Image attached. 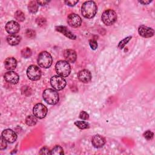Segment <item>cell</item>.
<instances>
[{
	"mask_svg": "<svg viewBox=\"0 0 155 155\" xmlns=\"http://www.w3.org/2000/svg\"><path fill=\"white\" fill-rule=\"evenodd\" d=\"M42 96L45 102L50 105H55L59 102V94L53 89H45L43 92Z\"/></svg>",
	"mask_w": 155,
	"mask_h": 155,
	"instance_id": "2",
	"label": "cell"
},
{
	"mask_svg": "<svg viewBox=\"0 0 155 155\" xmlns=\"http://www.w3.org/2000/svg\"><path fill=\"white\" fill-rule=\"evenodd\" d=\"M78 78L80 81L84 83H88L91 79V74L88 70H82L78 73Z\"/></svg>",
	"mask_w": 155,
	"mask_h": 155,
	"instance_id": "14",
	"label": "cell"
},
{
	"mask_svg": "<svg viewBox=\"0 0 155 155\" xmlns=\"http://www.w3.org/2000/svg\"><path fill=\"white\" fill-rule=\"evenodd\" d=\"M143 137L147 139V140H151L153 138V136H154V133L151 131L150 130H147L143 134Z\"/></svg>",
	"mask_w": 155,
	"mask_h": 155,
	"instance_id": "28",
	"label": "cell"
},
{
	"mask_svg": "<svg viewBox=\"0 0 155 155\" xmlns=\"http://www.w3.org/2000/svg\"><path fill=\"white\" fill-rule=\"evenodd\" d=\"M55 29L57 31L61 33L70 39H76V36L65 26H56Z\"/></svg>",
	"mask_w": 155,
	"mask_h": 155,
	"instance_id": "17",
	"label": "cell"
},
{
	"mask_svg": "<svg viewBox=\"0 0 155 155\" xmlns=\"http://www.w3.org/2000/svg\"><path fill=\"white\" fill-rule=\"evenodd\" d=\"M138 33L140 35V36L143 38H148L152 37L154 35V30L152 28L142 25L139 27Z\"/></svg>",
	"mask_w": 155,
	"mask_h": 155,
	"instance_id": "11",
	"label": "cell"
},
{
	"mask_svg": "<svg viewBox=\"0 0 155 155\" xmlns=\"http://www.w3.org/2000/svg\"><path fill=\"white\" fill-rule=\"evenodd\" d=\"M89 45L91 48L93 50H96L97 48V42L94 39H91L89 41Z\"/></svg>",
	"mask_w": 155,
	"mask_h": 155,
	"instance_id": "31",
	"label": "cell"
},
{
	"mask_svg": "<svg viewBox=\"0 0 155 155\" xmlns=\"http://www.w3.org/2000/svg\"><path fill=\"white\" fill-rule=\"evenodd\" d=\"M97 12V6L96 3L92 1H85L81 7V13L82 16L88 19L93 18Z\"/></svg>",
	"mask_w": 155,
	"mask_h": 155,
	"instance_id": "1",
	"label": "cell"
},
{
	"mask_svg": "<svg viewBox=\"0 0 155 155\" xmlns=\"http://www.w3.org/2000/svg\"><path fill=\"white\" fill-rule=\"evenodd\" d=\"M78 2V1H65V3L67 5L71 6V7L75 5Z\"/></svg>",
	"mask_w": 155,
	"mask_h": 155,
	"instance_id": "34",
	"label": "cell"
},
{
	"mask_svg": "<svg viewBox=\"0 0 155 155\" xmlns=\"http://www.w3.org/2000/svg\"><path fill=\"white\" fill-rule=\"evenodd\" d=\"M53 59L51 54L47 51H42L38 58V65L44 68H49L52 64Z\"/></svg>",
	"mask_w": 155,
	"mask_h": 155,
	"instance_id": "4",
	"label": "cell"
},
{
	"mask_svg": "<svg viewBox=\"0 0 155 155\" xmlns=\"http://www.w3.org/2000/svg\"><path fill=\"white\" fill-rule=\"evenodd\" d=\"M50 151L51 150H50L48 148L46 147H44L40 150L39 153L40 154H50Z\"/></svg>",
	"mask_w": 155,
	"mask_h": 155,
	"instance_id": "30",
	"label": "cell"
},
{
	"mask_svg": "<svg viewBox=\"0 0 155 155\" xmlns=\"http://www.w3.org/2000/svg\"><path fill=\"white\" fill-rule=\"evenodd\" d=\"M131 36H128L127 38H125V39H124L123 40H122L118 44V47L120 49H122L123 47L128 42V41L131 39Z\"/></svg>",
	"mask_w": 155,
	"mask_h": 155,
	"instance_id": "27",
	"label": "cell"
},
{
	"mask_svg": "<svg viewBox=\"0 0 155 155\" xmlns=\"http://www.w3.org/2000/svg\"><path fill=\"white\" fill-rule=\"evenodd\" d=\"M67 23L70 27L76 28L81 25L82 19L79 15L75 13H71L67 17Z\"/></svg>",
	"mask_w": 155,
	"mask_h": 155,
	"instance_id": "9",
	"label": "cell"
},
{
	"mask_svg": "<svg viewBox=\"0 0 155 155\" xmlns=\"http://www.w3.org/2000/svg\"><path fill=\"white\" fill-rule=\"evenodd\" d=\"M74 125L76 126H77L79 129H81V130L88 128L90 127V125L88 122H87L85 121H81V120L75 121Z\"/></svg>",
	"mask_w": 155,
	"mask_h": 155,
	"instance_id": "22",
	"label": "cell"
},
{
	"mask_svg": "<svg viewBox=\"0 0 155 155\" xmlns=\"http://www.w3.org/2000/svg\"><path fill=\"white\" fill-rule=\"evenodd\" d=\"M21 40V37L16 35H10L7 37V42L11 45H18Z\"/></svg>",
	"mask_w": 155,
	"mask_h": 155,
	"instance_id": "19",
	"label": "cell"
},
{
	"mask_svg": "<svg viewBox=\"0 0 155 155\" xmlns=\"http://www.w3.org/2000/svg\"><path fill=\"white\" fill-rule=\"evenodd\" d=\"M36 22L37 24L41 27H44L47 25V20L44 17H38L36 19Z\"/></svg>",
	"mask_w": 155,
	"mask_h": 155,
	"instance_id": "26",
	"label": "cell"
},
{
	"mask_svg": "<svg viewBox=\"0 0 155 155\" xmlns=\"http://www.w3.org/2000/svg\"><path fill=\"white\" fill-rule=\"evenodd\" d=\"M17 65L16 60L13 57L7 58L4 61V66L5 69L8 70H14Z\"/></svg>",
	"mask_w": 155,
	"mask_h": 155,
	"instance_id": "18",
	"label": "cell"
},
{
	"mask_svg": "<svg viewBox=\"0 0 155 155\" xmlns=\"http://www.w3.org/2000/svg\"><path fill=\"white\" fill-rule=\"evenodd\" d=\"M48 2V1H37V3L41 5H45Z\"/></svg>",
	"mask_w": 155,
	"mask_h": 155,
	"instance_id": "35",
	"label": "cell"
},
{
	"mask_svg": "<svg viewBox=\"0 0 155 155\" xmlns=\"http://www.w3.org/2000/svg\"><path fill=\"white\" fill-rule=\"evenodd\" d=\"M7 141L2 138V137H1V145H0V149L1 150H4L7 147Z\"/></svg>",
	"mask_w": 155,
	"mask_h": 155,
	"instance_id": "33",
	"label": "cell"
},
{
	"mask_svg": "<svg viewBox=\"0 0 155 155\" xmlns=\"http://www.w3.org/2000/svg\"><path fill=\"white\" fill-rule=\"evenodd\" d=\"M15 19L17 21H18L19 22H22V21H24L25 20L24 13L22 11H21L19 10H17L15 13Z\"/></svg>",
	"mask_w": 155,
	"mask_h": 155,
	"instance_id": "24",
	"label": "cell"
},
{
	"mask_svg": "<svg viewBox=\"0 0 155 155\" xmlns=\"http://www.w3.org/2000/svg\"><path fill=\"white\" fill-rule=\"evenodd\" d=\"M101 19L105 25H111L116 21L117 14L113 10L108 9L103 12Z\"/></svg>",
	"mask_w": 155,
	"mask_h": 155,
	"instance_id": "5",
	"label": "cell"
},
{
	"mask_svg": "<svg viewBox=\"0 0 155 155\" xmlns=\"http://www.w3.org/2000/svg\"><path fill=\"white\" fill-rule=\"evenodd\" d=\"M27 74L30 80L38 81L41 76V71L36 65H31L27 70Z\"/></svg>",
	"mask_w": 155,
	"mask_h": 155,
	"instance_id": "6",
	"label": "cell"
},
{
	"mask_svg": "<svg viewBox=\"0 0 155 155\" xmlns=\"http://www.w3.org/2000/svg\"><path fill=\"white\" fill-rule=\"evenodd\" d=\"M19 24L15 21H10L8 22L5 25V30L9 34L15 35L19 31Z\"/></svg>",
	"mask_w": 155,
	"mask_h": 155,
	"instance_id": "12",
	"label": "cell"
},
{
	"mask_svg": "<svg viewBox=\"0 0 155 155\" xmlns=\"http://www.w3.org/2000/svg\"><path fill=\"white\" fill-rule=\"evenodd\" d=\"M21 53L22 56L24 58H28L29 57H30L31 56V54H32V51H31V49L28 47L24 48L21 50Z\"/></svg>",
	"mask_w": 155,
	"mask_h": 155,
	"instance_id": "25",
	"label": "cell"
},
{
	"mask_svg": "<svg viewBox=\"0 0 155 155\" xmlns=\"http://www.w3.org/2000/svg\"><path fill=\"white\" fill-rule=\"evenodd\" d=\"M91 143L95 148H101L105 143V139L103 136L99 134H96L93 136Z\"/></svg>",
	"mask_w": 155,
	"mask_h": 155,
	"instance_id": "15",
	"label": "cell"
},
{
	"mask_svg": "<svg viewBox=\"0 0 155 155\" xmlns=\"http://www.w3.org/2000/svg\"><path fill=\"white\" fill-rule=\"evenodd\" d=\"M33 112L34 115L37 118L42 119L45 117L47 113V108L42 104L39 103L34 106L33 108Z\"/></svg>",
	"mask_w": 155,
	"mask_h": 155,
	"instance_id": "8",
	"label": "cell"
},
{
	"mask_svg": "<svg viewBox=\"0 0 155 155\" xmlns=\"http://www.w3.org/2000/svg\"><path fill=\"white\" fill-rule=\"evenodd\" d=\"M25 35H26V36L28 38H33L35 37L36 33L34 30L31 29H27L25 31Z\"/></svg>",
	"mask_w": 155,
	"mask_h": 155,
	"instance_id": "29",
	"label": "cell"
},
{
	"mask_svg": "<svg viewBox=\"0 0 155 155\" xmlns=\"http://www.w3.org/2000/svg\"><path fill=\"white\" fill-rule=\"evenodd\" d=\"M64 151L63 148L59 146V145H56L50 151V154H61L62 155L64 154Z\"/></svg>",
	"mask_w": 155,
	"mask_h": 155,
	"instance_id": "23",
	"label": "cell"
},
{
	"mask_svg": "<svg viewBox=\"0 0 155 155\" xmlns=\"http://www.w3.org/2000/svg\"><path fill=\"white\" fill-rule=\"evenodd\" d=\"M139 2L140 3V4H142L143 5H147L148 4H150V2H152V1H139Z\"/></svg>",
	"mask_w": 155,
	"mask_h": 155,
	"instance_id": "36",
	"label": "cell"
},
{
	"mask_svg": "<svg viewBox=\"0 0 155 155\" xmlns=\"http://www.w3.org/2000/svg\"><path fill=\"white\" fill-rule=\"evenodd\" d=\"M79 117L82 120H87L89 118V115L86 111H82L79 114Z\"/></svg>",
	"mask_w": 155,
	"mask_h": 155,
	"instance_id": "32",
	"label": "cell"
},
{
	"mask_svg": "<svg viewBox=\"0 0 155 155\" xmlns=\"http://www.w3.org/2000/svg\"><path fill=\"white\" fill-rule=\"evenodd\" d=\"M1 136L4 139L9 143H13L17 139L16 133L11 129L4 130L1 134Z\"/></svg>",
	"mask_w": 155,
	"mask_h": 155,
	"instance_id": "10",
	"label": "cell"
},
{
	"mask_svg": "<svg viewBox=\"0 0 155 155\" xmlns=\"http://www.w3.org/2000/svg\"><path fill=\"white\" fill-rule=\"evenodd\" d=\"M55 70L57 74L62 77L68 76L71 72L70 65L65 61H58L55 65Z\"/></svg>",
	"mask_w": 155,
	"mask_h": 155,
	"instance_id": "3",
	"label": "cell"
},
{
	"mask_svg": "<svg viewBox=\"0 0 155 155\" xmlns=\"http://www.w3.org/2000/svg\"><path fill=\"white\" fill-rule=\"evenodd\" d=\"M50 84L52 87L56 90H61L66 85V81L60 76H54L50 79Z\"/></svg>",
	"mask_w": 155,
	"mask_h": 155,
	"instance_id": "7",
	"label": "cell"
},
{
	"mask_svg": "<svg viewBox=\"0 0 155 155\" xmlns=\"http://www.w3.org/2000/svg\"><path fill=\"white\" fill-rule=\"evenodd\" d=\"M28 10L31 13H36L38 10V4L37 3V1H30L28 5Z\"/></svg>",
	"mask_w": 155,
	"mask_h": 155,
	"instance_id": "20",
	"label": "cell"
},
{
	"mask_svg": "<svg viewBox=\"0 0 155 155\" xmlns=\"http://www.w3.org/2000/svg\"><path fill=\"white\" fill-rule=\"evenodd\" d=\"M4 78L7 82L12 84H17L19 80V75L13 71H9L8 72H6L4 75Z\"/></svg>",
	"mask_w": 155,
	"mask_h": 155,
	"instance_id": "13",
	"label": "cell"
},
{
	"mask_svg": "<svg viewBox=\"0 0 155 155\" xmlns=\"http://www.w3.org/2000/svg\"><path fill=\"white\" fill-rule=\"evenodd\" d=\"M64 56L68 62L73 63L76 60L77 54L74 50L71 49H67L64 52Z\"/></svg>",
	"mask_w": 155,
	"mask_h": 155,
	"instance_id": "16",
	"label": "cell"
},
{
	"mask_svg": "<svg viewBox=\"0 0 155 155\" xmlns=\"http://www.w3.org/2000/svg\"><path fill=\"white\" fill-rule=\"evenodd\" d=\"M37 122L36 117L34 115L28 116L25 119V123L28 126H34Z\"/></svg>",
	"mask_w": 155,
	"mask_h": 155,
	"instance_id": "21",
	"label": "cell"
}]
</instances>
